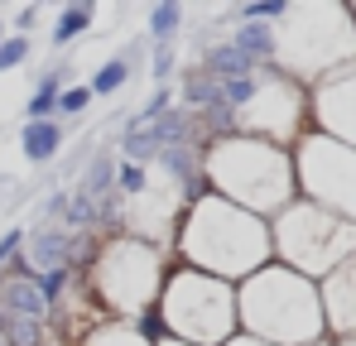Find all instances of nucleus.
Returning <instances> with one entry per match:
<instances>
[{
  "mask_svg": "<svg viewBox=\"0 0 356 346\" xmlns=\"http://www.w3.org/2000/svg\"><path fill=\"white\" fill-rule=\"evenodd\" d=\"M29 58H34V39H24V34H5V39H0V77L15 72V67H24Z\"/></svg>",
  "mask_w": 356,
  "mask_h": 346,
  "instance_id": "nucleus-28",
  "label": "nucleus"
},
{
  "mask_svg": "<svg viewBox=\"0 0 356 346\" xmlns=\"http://www.w3.org/2000/svg\"><path fill=\"white\" fill-rule=\"evenodd\" d=\"M63 207H67V183L49 188V192L34 202V222H29V226H63Z\"/></svg>",
  "mask_w": 356,
  "mask_h": 346,
  "instance_id": "nucleus-26",
  "label": "nucleus"
},
{
  "mask_svg": "<svg viewBox=\"0 0 356 346\" xmlns=\"http://www.w3.org/2000/svg\"><path fill=\"white\" fill-rule=\"evenodd\" d=\"M318 303H323L327 342H352L356 337V255L318 279Z\"/></svg>",
  "mask_w": 356,
  "mask_h": 346,
  "instance_id": "nucleus-11",
  "label": "nucleus"
},
{
  "mask_svg": "<svg viewBox=\"0 0 356 346\" xmlns=\"http://www.w3.org/2000/svg\"><path fill=\"white\" fill-rule=\"evenodd\" d=\"M202 178L212 197L265 222H275L298 197L294 154L255 135H227V140L202 145Z\"/></svg>",
  "mask_w": 356,
  "mask_h": 346,
  "instance_id": "nucleus-2",
  "label": "nucleus"
},
{
  "mask_svg": "<svg viewBox=\"0 0 356 346\" xmlns=\"http://www.w3.org/2000/svg\"><path fill=\"white\" fill-rule=\"evenodd\" d=\"M227 346H265V342H255V337H241V332H236V337H232Z\"/></svg>",
  "mask_w": 356,
  "mask_h": 346,
  "instance_id": "nucleus-33",
  "label": "nucleus"
},
{
  "mask_svg": "<svg viewBox=\"0 0 356 346\" xmlns=\"http://www.w3.org/2000/svg\"><path fill=\"white\" fill-rule=\"evenodd\" d=\"M183 29H188V10H183L178 0L149 5V15H145V44H149V49H174Z\"/></svg>",
  "mask_w": 356,
  "mask_h": 346,
  "instance_id": "nucleus-18",
  "label": "nucleus"
},
{
  "mask_svg": "<svg viewBox=\"0 0 356 346\" xmlns=\"http://www.w3.org/2000/svg\"><path fill=\"white\" fill-rule=\"evenodd\" d=\"M0 346H5V337H0Z\"/></svg>",
  "mask_w": 356,
  "mask_h": 346,
  "instance_id": "nucleus-39",
  "label": "nucleus"
},
{
  "mask_svg": "<svg viewBox=\"0 0 356 346\" xmlns=\"http://www.w3.org/2000/svg\"><path fill=\"white\" fill-rule=\"evenodd\" d=\"M255 67H275V29L270 24H227L222 29Z\"/></svg>",
  "mask_w": 356,
  "mask_h": 346,
  "instance_id": "nucleus-19",
  "label": "nucleus"
},
{
  "mask_svg": "<svg viewBox=\"0 0 356 346\" xmlns=\"http://www.w3.org/2000/svg\"><path fill=\"white\" fill-rule=\"evenodd\" d=\"M63 149H67V125L63 120H19V154H24L29 169L58 164Z\"/></svg>",
  "mask_w": 356,
  "mask_h": 346,
  "instance_id": "nucleus-13",
  "label": "nucleus"
},
{
  "mask_svg": "<svg viewBox=\"0 0 356 346\" xmlns=\"http://www.w3.org/2000/svg\"><path fill=\"white\" fill-rule=\"evenodd\" d=\"M169 255H178V265H188V270H202L212 279L241 284V279H250L255 270H265L275 260L270 222L207 192L202 202L183 207L174 240H169Z\"/></svg>",
  "mask_w": 356,
  "mask_h": 346,
  "instance_id": "nucleus-1",
  "label": "nucleus"
},
{
  "mask_svg": "<svg viewBox=\"0 0 356 346\" xmlns=\"http://www.w3.org/2000/svg\"><path fill=\"white\" fill-rule=\"evenodd\" d=\"M5 34H10V29H5V10H0V39H5Z\"/></svg>",
  "mask_w": 356,
  "mask_h": 346,
  "instance_id": "nucleus-35",
  "label": "nucleus"
},
{
  "mask_svg": "<svg viewBox=\"0 0 356 346\" xmlns=\"http://www.w3.org/2000/svg\"><path fill=\"white\" fill-rule=\"evenodd\" d=\"M236 327L241 337L265 346H318L327 342L318 284L284 265H265L236 284Z\"/></svg>",
  "mask_w": 356,
  "mask_h": 346,
  "instance_id": "nucleus-3",
  "label": "nucleus"
},
{
  "mask_svg": "<svg viewBox=\"0 0 356 346\" xmlns=\"http://www.w3.org/2000/svg\"><path fill=\"white\" fill-rule=\"evenodd\" d=\"M0 202H19V178L15 173H0Z\"/></svg>",
  "mask_w": 356,
  "mask_h": 346,
  "instance_id": "nucleus-31",
  "label": "nucleus"
},
{
  "mask_svg": "<svg viewBox=\"0 0 356 346\" xmlns=\"http://www.w3.org/2000/svg\"><path fill=\"white\" fill-rule=\"evenodd\" d=\"M39 346H77V337H67V332H58V327H49Z\"/></svg>",
  "mask_w": 356,
  "mask_h": 346,
  "instance_id": "nucleus-32",
  "label": "nucleus"
},
{
  "mask_svg": "<svg viewBox=\"0 0 356 346\" xmlns=\"http://www.w3.org/2000/svg\"><path fill=\"white\" fill-rule=\"evenodd\" d=\"M318 346H332V342H318Z\"/></svg>",
  "mask_w": 356,
  "mask_h": 346,
  "instance_id": "nucleus-38",
  "label": "nucleus"
},
{
  "mask_svg": "<svg viewBox=\"0 0 356 346\" xmlns=\"http://www.w3.org/2000/svg\"><path fill=\"white\" fill-rule=\"evenodd\" d=\"M67 188H72V192H82V197H92V202H102V197L116 188V149H111V145H97Z\"/></svg>",
  "mask_w": 356,
  "mask_h": 346,
  "instance_id": "nucleus-17",
  "label": "nucleus"
},
{
  "mask_svg": "<svg viewBox=\"0 0 356 346\" xmlns=\"http://www.w3.org/2000/svg\"><path fill=\"white\" fill-rule=\"evenodd\" d=\"M77 346H149L125 318H97L92 327L77 332Z\"/></svg>",
  "mask_w": 356,
  "mask_h": 346,
  "instance_id": "nucleus-20",
  "label": "nucleus"
},
{
  "mask_svg": "<svg viewBox=\"0 0 356 346\" xmlns=\"http://www.w3.org/2000/svg\"><path fill=\"white\" fill-rule=\"evenodd\" d=\"M347 63H356V24L347 5H289V15L275 24V72L313 87Z\"/></svg>",
  "mask_w": 356,
  "mask_h": 346,
  "instance_id": "nucleus-5",
  "label": "nucleus"
},
{
  "mask_svg": "<svg viewBox=\"0 0 356 346\" xmlns=\"http://www.w3.org/2000/svg\"><path fill=\"white\" fill-rule=\"evenodd\" d=\"M159 346H188V342H174V337H164V342H159Z\"/></svg>",
  "mask_w": 356,
  "mask_h": 346,
  "instance_id": "nucleus-34",
  "label": "nucleus"
},
{
  "mask_svg": "<svg viewBox=\"0 0 356 346\" xmlns=\"http://www.w3.org/2000/svg\"><path fill=\"white\" fill-rule=\"evenodd\" d=\"M178 67H183L178 44H174V49H149V58H145V77H149V87H174Z\"/></svg>",
  "mask_w": 356,
  "mask_h": 346,
  "instance_id": "nucleus-25",
  "label": "nucleus"
},
{
  "mask_svg": "<svg viewBox=\"0 0 356 346\" xmlns=\"http://www.w3.org/2000/svg\"><path fill=\"white\" fill-rule=\"evenodd\" d=\"M0 313L29 318V322H49L54 318V308L44 303L34 274H19V270H0Z\"/></svg>",
  "mask_w": 356,
  "mask_h": 346,
  "instance_id": "nucleus-14",
  "label": "nucleus"
},
{
  "mask_svg": "<svg viewBox=\"0 0 356 346\" xmlns=\"http://www.w3.org/2000/svg\"><path fill=\"white\" fill-rule=\"evenodd\" d=\"M19 245H24V226H5V231H0V270H10V265H15Z\"/></svg>",
  "mask_w": 356,
  "mask_h": 346,
  "instance_id": "nucleus-30",
  "label": "nucleus"
},
{
  "mask_svg": "<svg viewBox=\"0 0 356 346\" xmlns=\"http://www.w3.org/2000/svg\"><path fill=\"white\" fill-rule=\"evenodd\" d=\"M347 10H352V24H356V5H347Z\"/></svg>",
  "mask_w": 356,
  "mask_h": 346,
  "instance_id": "nucleus-37",
  "label": "nucleus"
},
{
  "mask_svg": "<svg viewBox=\"0 0 356 346\" xmlns=\"http://www.w3.org/2000/svg\"><path fill=\"white\" fill-rule=\"evenodd\" d=\"M97 24V5L92 0H63L54 10V24H49V49L54 53H67L72 44H82Z\"/></svg>",
  "mask_w": 356,
  "mask_h": 346,
  "instance_id": "nucleus-16",
  "label": "nucleus"
},
{
  "mask_svg": "<svg viewBox=\"0 0 356 346\" xmlns=\"http://www.w3.org/2000/svg\"><path fill=\"white\" fill-rule=\"evenodd\" d=\"M130 82H135V72H130V63H125L120 53H111L106 63H97V67H92V77H87V87H92V97H97V101L120 97Z\"/></svg>",
  "mask_w": 356,
  "mask_h": 346,
  "instance_id": "nucleus-21",
  "label": "nucleus"
},
{
  "mask_svg": "<svg viewBox=\"0 0 356 346\" xmlns=\"http://www.w3.org/2000/svg\"><path fill=\"white\" fill-rule=\"evenodd\" d=\"M67 82H72V63H67V58L44 63V67H39V77H34V87H29L24 120H54V111H58V97H63V87H67Z\"/></svg>",
  "mask_w": 356,
  "mask_h": 346,
  "instance_id": "nucleus-15",
  "label": "nucleus"
},
{
  "mask_svg": "<svg viewBox=\"0 0 356 346\" xmlns=\"http://www.w3.org/2000/svg\"><path fill=\"white\" fill-rule=\"evenodd\" d=\"M308 130L356 149V63L318 77L308 87Z\"/></svg>",
  "mask_w": 356,
  "mask_h": 346,
  "instance_id": "nucleus-10",
  "label": "nucleus"
},
{
  "mask_svg": "<svg viewBox=\"0 0 356 346\" xmlns=\"http://www.w3.org/2000/svg\"><path fill=\"white\" fill-rule=\"evenodd\" d=\"M149 188H154V173L145 169V164L116 159V192H120V202H135V197H145Z\"/></svg>",
  "mask_w": 356,
  "mask_h": 346,
  "instance_id": "nucleus-24",
  "label": "nucleus"
},
{
  "mask_svg": "<svg viewBox=\"0 0 356 346\" xmlns=\"http://www.w3.org/2000/svg\"><path fill=\"white\" fill-rule=\"evenodd\" d=\"M270 245H275V265L318 284L323 274H332L342 260L356 255V222H342V217L294 197L270 222Z\"/></svg>",
  "mask_w": 356,
  "mask_h": 346,
  "instance_id": "nucleus-8",
  "label": "nucleus"
},
{
  "mask_svg": "<svg viewBox=\"0 0 356 346\" xmlns=\"http://www.w3.org/2000/svg\"><path fill=\"white\" fill-rule=\"evenodd\" d=\"M289 154H294L298 197L342 222H356V149L318 135V130H303Z\"/></svg>",
  "mask_w": 356,
  "mask_h": 346,
  "instance_id": "nucleus-9",
  "label": "nucleus"
},
{
  "mask_svg": "<svg viewBox=\"0 0 356 346\" xmlns=\"http://www.w3.org/2000/svg\"><path fill=\"white\" fill-rule=\"evenodd\" d=\"M92 87L87 82H67L63 87V97H58V111H54V120H63V125H82L87 120V111H92Z\"/></svg>",
  "mask_w": 356,
  "mask_h": 346,
  "instance_id": "nucleus-22",
  "label": "nucleus"
},
{
  "mask_svg": "<svg viewBox=\"0 0 356 346\" xmlns=\"http://www.w3.org/2000/svg\"><path fill=\"white\" fill-rule=\"evenodd\" d=\"M39 19H44V5H19V10H5V29H10V34H24V39H34Z\"/></svg>",
  "mask_w": 356,
  "mask_h": 346,
  "instance_id": "nucleus-29",
  "label": "nucleus"
},
{
  "mask_svg": "<svg viewBox=\"0 0 356 346\" xmlns=\"http://www.w3.org/2000/svg\"><path fill=\"white\" fill-rule=\"evenodd\" d=\"M149 173H159L164 188H174V197L183 207L202 202L207 197V178H202V145H174V149H159Z\"/></svg>",
  "mask_w": 356,
  "mask_h": 346,
  "instance_id": "nucleus-12",
  "label": "nucleus"
},
{
  "mask_svg": "<svg viewBox=\"0 0 356 346\" xmlns=\"http://www.w3.org/2000/svg\"><path fill=\"white\" fill-rule=\"evenodd\" d=\"M159 322L164 337L188 346H227L236 337V284L212 279L202 270L169 265V279L159 288Z\"/></svg>",
  "mask_w": 356,
  "mask_h": 346,
  "instance_id": "nucleus-6",
  "label": "nucleus"
},
{
  "mask_svg": "<svg viewBox=\"0 0 356 346\" xmlns=\"http://www.w3.org/2000/svg\"><path fill=\"white\" fill-rule=\"evenodd\" d=\"M222 106L236 115V135L270 140L280 149H294V140L308 130V87L275 67L222 82Z\"/></svg>",
  "mask_w": 356,
  "mask_h": 346,
  "instance_id": "nucleus-7",
  "label": "nucleus"
},
{
  "mask_svg": "<svg viewBox=\"0 0 356 346\" xmlns=\"http://www.w3.org/2000/svg\"><path fill=\"white\" fill-rule=\"evenodd\" d=\"M332 346H356V337H352V342H332Z\"/></svg>",
  "mask_w": 356,
  "mask_h": 346,
  "instance_id": "nucleus-36",
  "label": "nucleus"
},
{
  "mask_svg": "<svg viewBox=\"0 0 356 346\" xmlns=\"http://www.w3.org/2000/svg\"><path fill=\"white\" fill-rule=\"evenodd\" d=\"M169 245L140 240V236H102L92 265L82 270V303L97 318H135L159 303V288L169 279Z\"/></svg>",
  "mask_w": 356,
  "mask_h": 346,
  "instance_id": "nucleus-4",
  "label": "nucleus"
},
{
  "mask_svg": "<svg viewBox=\"0 0 356 346\" xmlns=\"http://www.w3.org/2000/svg\"><path fill=\"white\" fill-rule=\"evenodd\" d=\"M44 332H49V322H29V318H5V327H0L5 346H39Z\"/></svg>",
  "mask_w": 356,
  "mask_h": 346,
  "instance_id": "nucleus-27",
  "label": "nucleus"
},
{
  "mask_svg": "<svg viewBox=\"0 0 356 346\" xmlns=\"http://www.w3.org/2000/svg\"><path fill=\"white\" fill-rule=\"evenodd\" d=\"M63 226H67V231H87V236H102V217H97V202L67 188V207H63Z\"/></svg>",
  "mask_w": 356,
  "mask_h": 346,
  "instance_id": "nucleus-23",
  "label": "nucleus"
}]
</instances>
